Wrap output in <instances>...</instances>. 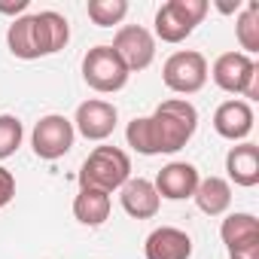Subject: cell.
<instances>
[{"label":"cell","mask_w":259,"mask_h":259,"mask_svg":"<svg viewBox=\"0 0 259 259\" xmlns=\"http://www.w3.org/2000/svg\"><path fill=\"white\" fill-rule=\"evenodd\" d=\"M198 128V110L186 98H168L162 101L153 116H147V138L150 153H177L183 150Z\"/></svg>","instance_id":"cell-1"},{"label":"cell","mask_w":259,"mask_h":259,"mask_svg":"<svg viewBox=\"0 0 259 259\" xmlns=\"http://www.w3.org/2000/svg\"><path fill=\"white\" fill-rule=\"evenodd\" d=\"M132 180V159L119 147H95L79 168V189L116 192Z\"/></svg>","instance_id":"cell-2"},{"label":"cell","mask_w":259,"mask_h":259,"mask_svg":"<svg viewBox=\"0 0 259 259\" xmlns=\"http://www.w3.org/2000/svg\"><path fill=\"white\" fill-rule=\"evenodd\" d=\"M207 0H168L156 13V37L162 43H183L207 16Z\"/></svg>","instance_id":"cell-3"},{"label":"cell","mask_w":259,"mask_h":259,"mask_svg":"<svg viewBox=\"0 0 259 259\" xmlns=\"http://www.w3.org/2000/svg\"><path fill=\"white\" fill-rule=\"evenodd\" d=\"M213 82L229 92V95H244L250 101L259 98V67L250 55L244 52H223L217 61H213V70H210Z\"/></svg>","instance_id":"cell-4"},{"label":"cell","mask_w":259,"mask_h":259,"mask_svg":"<svg viewBox=\"0 0 259 259\" xmlns=\"http://www.w3.org/2000/svg\"><path fill=\"white\" fill-rule=\"evenodd\" d=\"M128 76L132 73L122 64V58L113 52V46H95L82 58V79L101 95H113V92L125 89Z\"/></svg>","instance_id":"cell-5"},{"label":"cell","mask_w":259,"mask_h":259,"mask_svg":"<svg viewBox=\"0 0 259 259\" xmlns=\"http://www.w3.org/2000/svg\"><path fill=\"white\" fill-rule=\"evenodd\" d=\"M162 79L171 92L177 95H195L204 89L207 82V61L201 52L186 49V52H174L165 67H162Z\"/></svg>","instance_id":"cell-6"},{"label":"cell","mask_w":259,"mask_h":259,"mask_svg":"<svg viewBox=\"0 0 259 259\" xmlns=\"http://www.w3.org/2000/svg\"><path fill=\"white\" fill-rule=\"evenodd\" d=\"M76 141V132H73V122L67 116H58V113H49L43 116L37 125H34V135H31V147L40 159L46 162H55L61 156L70 153Z\"/></svg>","instance_id":"cell-7"},{"label":"cell","mask_w":259,"mask_h":259,"mask_svg":"<svg viewBox=\"0 0 259 259\" xmlns=\"http://www.w3.org/2000/svg\"><path fill=\"white\" fill-rule=\"evenodd\" d=\"M113 52L122 58L128 73L147 70L156 58V37L144 25H122L113 37Z\"/></svg>","instance_id":"cell-8"},{"label":"cell","mask_w":259,"mask_h":259,"mask_svg":"<svg viewBox=\"0 0 259 259\" xmlns=\"http://www.w3.org/2000/svg\"><path fill=\"white\" fill-rule=\"evenodd\" d=\"M116 107L110 101H101V98H92V101H82L76 107V119H73V132H79L85 141H107L116 128Z\"/></svg>","instance_id":"cell-9"},{"label":"cell","mask_w":259,"mask_h":259,"mask_svg":"<svg viewBox=\"0 0 259 259\" xmlns=\"http://www.w3.org/2000/svg\"><path fill=\"white\" fill-rule=\"evenodd\" d=\"M198 168L189 165V162H171L159 171L156 177V192L159 198H168V201H183V198H192L195 195V186H198Z\"/></svg>","instance_id":"cell-10"},{"label":"cell","mask_w":259,"mask_h":259,"mask_svg":"<svg viewBox=\"0 0 259 259\" xmlns=\"http://www.w3.org/2000/svg\"><path fill=\"white\" fill-rule=\"evenodd\" d=\"M34 37H37V52L40 58L43 55H55L67 46L70 40V25L61 13L55 10H43V13H34Z\"/></svg>","instance_id":"cell-11"},{"label":"cell","mask_w":259,"mask_h":259,"mask_svg":"<svg viewBox=\"0 0 259 259\" xmlns=\"http://www.w3.org/2000/svg\"><path fill=\"white\" fill-rule=\"evenodd\" d=\"M213 128L217 135L226 138V141H244L250 132H253V110L247 101H226L217 107L213 113Z\"/></svg>","instance_id":"cell-12"},{"label":"cell","mask_w":259,"mask_h":259,"mask_svg":"<svg viewBox=\"0 0 259 259\" xmlns=\"http://www.w3.org/2000/svg\"><path fill=\"white\" fill-rule=\"evenodd\" d=\"M119 198H122L125 213L135 217V220H153L159 213V204H162L156 186L150 180H144V177H132L119 189Z\"/></svg>","instance_id":"cell-13"},{"label":"cell","mask_w":259,"mask_h":259,"mask_svg":"<svg viewBox=\"0 0 259 259\" xmlns=\"http://www.w3.org/2000/svg\"><path fill=\"white\" fill-rule=\"evenodd\" d=\"M144 253H147V259H189L192 256V238L177 226H162V229L150 232Z\"/></svg>","instance_id":"cell-14"},{"label":"cell","mask_w":259,"mask_h":259,"mask_svg":"<svg viewBox=\"0 0 259 259\" xmlns=\"http://www.w3.org/2000/svg\"><path fill=\"white\" fill-rule=\"evenodd\" d=\"M226 171H229V180L250 189L259 183V147L256 144H238L229 150L226 156Z\"/></svg>","instance_id":"cell-15"},{"label":"cell","mask_w":259,"mask_h":259,"mask_svg":"<svg viewBox=\"0 0 259 259\" xmlns=\"http://www.w3.org/2000/svg\"><path fill=\"white\" fill-rule=\"evenodd\" d=\"M192 198H195V204H198L201 213L220 217V213H226L229 204H232V186H229V180H223V177H204V180H198Z\"/></svg>","instance_id":"cell-16"},{"label":"cell","mask_w":259,"mask_h":259,"mask_svg":"<svg viewBox=\"0 0 259 259\" xmlns=\"http://www.w3.org/2000/svg\"><path fill=\"white\" fill-rule=\"evenodd\" d=\"M73 217L82 226H104L110 220V195L101 189H79L73 198Z\"/></svg>","instance_id":"cell-17"},{"label":"cell","mask_w":259,"mask_h":259,"mask_svg":"<svg viewBox=\"0 0 259 259\" xmlns=\"http://www.w3.org/2000/svg\"><path fill=\"white\" fill-rule=\"evenodd\" d=\"M220 238H223L226 250L253 244V241H259V220L253 213H229L220 226Z\"/></svg>","instance_id":"cell-18"},{"label":"cell","mask_w":259,"mask_h":259,"mask_svg":"<svg viewBox=\"0 0 259 259\" xmlns=\"http://www.w3.org/2000/svg\"><path fill=\"white\" fill-rule=\"evenodd\" d=\"M7 46L16 58H25V61H34L40 58L37 52V37H34V19L31 16H22V19H13L10 31H7Z\"/></svg>","instance_id":"cell-19"},{"label":"cell","mask_w":259,"mask_h":259,"mask_svg":"<svg viewBox=\"0 0 259 259\" xmlns=\"http://www.w3.org/2000/svg\"><path fill=\"white\" fill-rule=\"evenodd\" d=\"M235 37L244 49V55H256L259 52V4L250 0V4L241 10L238 22H235Z\"/></svg>","instance_id":"cell-20"},{"label":"cell","mask_w":259,"mask_h":259,"mask_svg":"<svg viewBox=\"0 0 259 259\" xmlns=\"http://www.w3.org/2000/svg\"><path fill=\"white\" fill-rule=\"evenodd\" d=\"M128 16V0H89V19L98 28H113Z\"/></svg>","instance_id":"cell-21"},{"label":"cell","mask_w":259,"mask_h":259,"mask_svg":"<svg viewBox=\"0 0 259 259\" xmlns=\"http://www.w3.org/2000/svg\"><path fill=\"white\" fill-rule=\"evenodd\" d=\"M22 138H25L22 122L16 116H10V113L0 116V159H10L22 147Z\"/></svg>","instance_id":"cell-22"},{"label":"cell","mask_w":259,"mask_h":259,"mask_svg":"<svg viewBox=\"0 0 259 259\" xmlns=\"http://www.w3.org/2000/svg\"><path fill=\"white\" fill-rule=\"evenodd\" d=\"M16 195V177L13 171H7L4 165H0V207H7Z\"/></svg>","instance_id":"cell-23"},{"label":"cell","mask_w":259,"mask_h":259,"mask_svg":"<svg viewBox=\"0 0 259 259\" xmlns=\"http://www.w3.org/2000/svg\"><path fill=\"white\" fill-rule=\"evenodd\" d=\"M229 259H259V241H253V244H241V247L229 250Z\"/></svg>","instance_id":"cell-24"},{"label":"cell","mask_w":259,"mask_h":259,"mask_svg":"<svg viewBox=\"0 0 259 259\" xmlns=\"http://www.w3.org/2000/svg\"><path fill=\"white\" fill-rule=\"evenodd\" d=\"M28 10V0H16V4H0V13H7V16H19Z\"/></svg>","instance_id":"cell-25"}]
</instances>
